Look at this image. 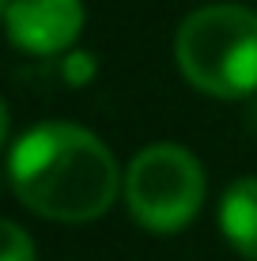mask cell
<instances>
[{
	"label": "cell",
	"instance_id": "obj_1",
	"mask_svg": "<svg viewBox=\"0 0 257 261\" xmlns=\"http://www.w3.org/2000/svg\"><path fill=\"white\" fill-rule=\"evenodd\" d=\"M15 197L57 223H87L110 212L125 174L106 144L83 125L46 121L15 140L8 155Z\"/></svg>",
	"mask_w": 257,
	"mask_h": 261
},
{
	"label": "cell",
	"instance_id": "obj_2",
	"mask_svg": "<svg viewBox=\"0 0 257 261\" xmlns=\"http://www.w3.org/2000/svg\"><path fill=\"white\" fill-rule=\"evenodd\" d=\"M174 61L197 91L246 98L257 91V12L246 4H208L185 15Z\"/></svg>",
	"mask_w": 257,
	"mask_h": 261
},
{
	"label": "cell",
	"instance_id": "obj_3",
	"mask_svg": "<svg viewBox=\"0 0 257 261\" xmlns=\"http://www.w3.org/2000/svg\"><path fill=\"white\" fill-rule=\"evenodd\" d=\"M125 204L140 227L155 235L182 231L197 220L208 193L201 159L182 144H148L125 170Z\"/></svg>",
	"mask_w": 257,
	"mask_h": 261
},
{
	"label": "cell",
	"instance_id": "obj_4",
	"mask_svg": "<svg viewBox=\"0 0 257 261\" xmlns=\"http://www.w3.org/2000/svg\"><path fill=\"white\" fill-rule=\"evenodd\" d=\"M83 0H12L4 15L8 42L34 57L65 53L83 31Z\"/></svg>",
	"mask_w": 257,
	"mask_h": 261
},
{
	"label": "cell",
	"instance_id": "obj_5",
	"mask_svg": "<svg viewBox=\"0 0 257 261\" xmlns=\"http://www.w3.org/2000/svg\"><path fill=\"white\" fill-rule=\"evenodd\" d=\"M219 231L246 261H257V178H238L219 201Z\"/></svg>",
	"mask_w": 257,
	"mask_h": 261
},
{
	"label": "cell",
	"instance_id": "obj_6",
	"mask_svg": "<svg viewBox=\"0 0 257 261\" xmlns=\"http://www.w3.org/2000/svg\"><path fill=\"white\" fill-rule=\"evenodd\" d=\"M0 261H34L31 235L12 220H0Z\"/></svg>",
	"mask_w": 257,
	"mask_h": 261
},
{
	"label": "cell",
	"instance_id": "obj_7",
	"mask_svg": "<svg viewBox=\"0 0 257 261\" xmlns=\"http://www.w3.org/2000/svg\"><path fill=\"white\" fill-rule=\"evenodd\" d=\"M4 137H8V106L0 98V144H4Z\"/></svg>",
	"mask_w": 257,
	"mask_h": 261
},
{
	"label": "cell",
	"instance_id": "obj_8",
	"mask_svg": "<svg viewBox=\"0 0 257 261\" xmlns=\"http://www.w3.org/2000/svg\"><path fill=\"white\" fill-rule=\"evenodd\" d=\"M8 8H12V0H0V23H4V15H8Z\"/></svg>",
	"mask_w": 257,
	"mask_h": 261
}]
</instances>
